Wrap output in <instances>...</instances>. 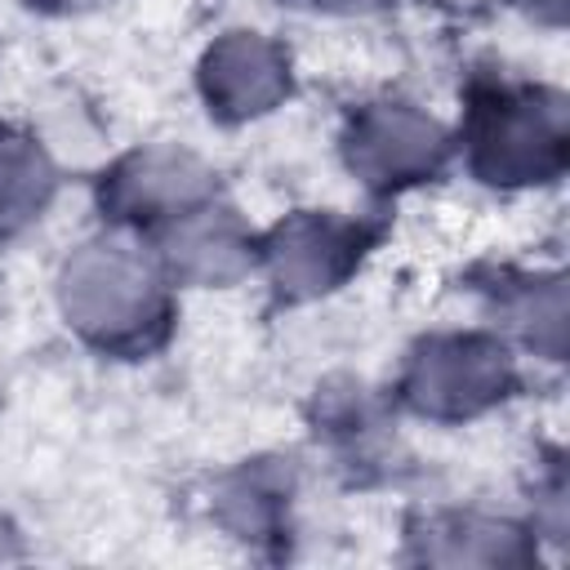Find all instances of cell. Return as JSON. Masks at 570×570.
<instances>
[{"mask_svg":"<svg viewBox=\"0 0 570 570\" xmlns=\"http://www.w3.org/2000/svg\"><path fill=\"white\" fill-rule=\"evenodd\" d=\"M62 307L98 343H138L165 316V294L142 254L116 240L85 245L62 272Z\"/></svg>","mask_w":570,"mask_h":570,"instance_id":"obj_1","label":"cell"},{"mask_svg":"<svg viewBox=\"0 0 570 570\" xmlns=\"http://www.w3.org/2000/svg\"><path fill=\"white\" fill-rule=\"evenodd\" d=\"M566 111L539 89H499L472 116V165L490 183H539L561 169Z\"/></svg>","mask_w":570,"mask_h":570,"instance_id":"obj_2","label":"cell"},{"mask_svg":"<svg viewBox=\"0 0 570 570\" xmlns=\"http://www.w3.org/2000/svg\"><path fill=\"white\" fill-rule=\"evenodd\" d=\"M512 383L508 352L494 338L481 334H441L428 338L410 370H405V396L414 410L436 419H463L485 405H494Z\"/></svg>","mask_w":570,"mask_h":570,"instance_id":"obj_3","label":"cell"},{"mask_svg":"<svg viewBox=\"0 0 570 570\" xmlns=\"http://www.w3.org/2000/svg\"><path fill=\"white\" fill-rule=\"evenodd\" d=\"M347 156L370 183H410L441 165L445 129L405 102H379L352 120Z\"/></svg>","mask_w":570,"mask_h":570,"instance_id":"obj_4","label":"cell"},{"mask_svg":"<svg viewBox=\"0 0 570 570\" xmlns=\"http://www.w3.org/2000/svg\"><path fill=\"white\" fill-rule=\"evenodd\" d=\"M205 196H209V169L196 156L169 147L129 156L107 183V205L120 218H138V223H174L196 205H205Z\"/></svg>","mask_w":570,"mask_h":570,"instance_id":"obj_5","label":"cell"},{"mask_svg":"<svg viewBox=\"0 0 570 570\" xmlns=\"http://www.w3.org/2000/svg\"><path fill=\"white\" fill-rule=\"evenodd\" d=\"M356 254H361V232L352 223L321 218V214H298L281 223V232L267 245L272 276L294 298L330 289L356 263Z\"/></svg>","mask_w":570,"mask_h":570,"instance_id":"obj_6","label":"cell"},{"mask_svg":"<svg viewBox=\"0 0 570 570\" xmlns=\"http://www.w3.org/2000/svg\"><path fill=\"white\" fill-rule=\"evenodd\" d=\"M205 94L223 116H258L285 94V58L258 31H232L205 58Z\"/></svg>","mask_w":570,"mask_h":570,"instance_id":"obj_7","label":"cell"},{"mask_svg":"<svg viewBox=\"0 0 570 570\" xmlns=\"http://www.w3.org/2000/svg\"><path fill=\"white\" fill-rule=\"evenodd\" d=\"M160 258L174 276H187V281H200V285L232 281L236 272L249 267V236L223 209L196 205L191 214L165 223Z\"/></svg>","mask_w":570,"mask_h":570,"instance_id":"obj_8","label":"cell"},{"mask_svg":"<svg viewBox=\"0 0 570 570\" xmlns=\"http://www.w3.org/2000/svg\"><path fill=\"white\" fill-rule=\"evenodd\" d=\"M49 187H53V174L45 151L31 138L0 129V232L22 227L45 205Z\"/></svg>","mask_w":570,"mask_h":570,"instance_id":"obj_9","label":"cell"},{"mask_svg":"<svg viewBox=\"0 0 570 570\" xmlns=\"http://www.w3.org/2000/svg\"><path fill=\"white\" fill-rule=\"evenodd\" d=\"M432 561H508L517 557V534L481 517H454L432 530Z\"/></svg>","mask_w":570,"mask_h":570,"instance_id":"obj_10","label":"cell"},{"mask_svg":"<svg viewBox=\"0 0 570 570\" xmlns=\"http://www.w3.org/2000/svg\"><path fill=\"white\" fill-rule=\"evenodd\" d=\"M316 4H343V9H365V4H379V0H316Z\"/></svg>","mask_w":570,"mask_h":570,"instance_id":"obj_11","label":"cell"},{"mask_svg":"<svg viewBox=\"0 0 570 570\" xmlns=\"http://www.w3.org/2000/svg\"><path fill=\"white\" fill-rule=\"evenodd\" d=\"M525 4H539V9H548V13H552V18H557V13H561V0H525Z\"/></svg>","mask_w":570,"mask_h":570,"instance_id":"obj_12","label":"cell"}]
</instances>
